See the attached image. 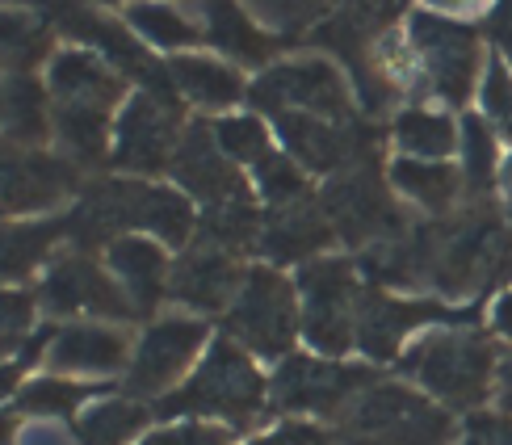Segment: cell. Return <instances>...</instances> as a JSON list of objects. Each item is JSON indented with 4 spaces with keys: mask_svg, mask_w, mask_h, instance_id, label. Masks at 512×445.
<instances>
[{
    "mask_svg": "<svg viewBox=\"0 0 512 445\" xmlns=\"http://www.w3.org/2000/svg\"><path fill=\"white\" fill-rule=\"evenodd\" d=\"M403 370L433 399H441L445 408L471 412L496 391L500 353L483 332L445 328V332L424 336V341L403 357Z\"/></svg>",
    "mask_w": 512,
    "mask_h": 445,
    "instance_id": "obj_1",
    "label": "cell"
},
{
    "mask_svg": "<svg viewBox=\"0 0 512 445\" xmlns=\"http://www.w3.org/2000/svg\"><path fill=\"white\" fill-rule=\"evenodd\" d=\"M458 425L429 395L374 383L345 408V429L332 445H454Z\"/></svg>",
    "mask_w": 512,
    "mask_h": 445,
    "instance_id": "obj_2",
    "label": "cell"
},
{
    "mask_svg": "<svg viewBox=\"0 0 512 445\" xmlns=\"http://www.w3.org/2000/svg\"><path fill=\"white\" fill-rule=\"evenodd\" d=\"M261 408H265V378L252 366V357L231 341H219L202 362V370L189 378V387L160 404L164 416L198 412V416L231 420L236 429L252 425Z\"/></svg>",
    "mask_w": 512,
    "mask_h": 445,
    "instance_id": "obj_3",
    "label": "cell"
},
{
    "mask_svg": "<svg viewBox=\"0 0 512 445\" xmlns=\"http://www.w3.org/2000/svg\"><path fill=\"white\" fill-rule=\"evenodd\" d=\"M84 236H105L110 227H147L168 244H185L194 231V210L173 189L156 185H135V181H114L101 185L97 194L84 202V210L72 219Z\"/></svg>",
    "mask_w": 512,
    "mask_h": 445,
    "instance_id": "obj_4",
    "label": "cell"
},
{
    "mask_svg": "<svg viewBox=\"0 0 512 445\" xmlns=\"http://www.w3.org/2000/svg\"><path fill=\"white\" fill-rule=\"evenodd\" d=\"M227 328L252 353L286 357L290 345H294V336H298L294 286L277 269H265V265L248 269L236 303H231V311H227Z\"/></svg>",
    "mask_w": 512,
    "mask_h": 445,
    "instance_id": "obj_5",
    "label": "cell"
},
{
    "mask_svg": "<svg viewBox=\"0 0 512 445\" xmlns=\"http://www.w3.org/2000/svg\"><path fill=\"white\" fill-rule=\"evenodd\" d=\"M298 290H303V332L319 353H345L357 345V307H361V286L353 278L349 261L319 257L303 265L298 273Z\"/></svg>",
    "mask_w": 512,
    "mask_h": 445,
    "instance_id": "obj_6",
    "label": "cell"
},
{
    "mask_svg": "<svg viewBox=\"0 0 512 445\" xmlns=\"http://www.w3.org/2000/svg\"><path fill=\"white\" fill-rule=\"evenodd\" d=\"M366 387H374V374L366 366H340L324 362V357H286L273 378V404L286 412L336 416Z\"/></svg>",
    "mask_w": 512,
    "mask_h": 445,
    "instance_id": "obj_7",
    "label": "cell"
},
{
    "mask_svg": "<svg viewBox=\"0 0 512 445\" xmlns=\"http://www.w3.org/2000/svg\"><path fill=\"white\" fill-rule=\"evenodd\" d=\"M252 97L265 105V110H282V114H315V118H345L349 110V93L345 80L332 68L328 59H298V63H282L269 76L256 80Z\"/></svg>",
    "mask_w": 512,
    "mask_h": 445,
    "instance_id": "obj_8",
    "label": "cell"
},
{
    "mask_svg": "<svg viewBox=\"0 0 512 445\" xmlns=\"http://www.w3.org/2000/svg\"><path fill=\"white\" fill-rule=\"evenodd\" d=\"M177 105L173 97L143 93L126 105V114L118 122V143L114 160L135 173H160L177 156Z\"/></svg>",
    "mask_w": 512,
    "mask_h": 445,
    "instance_id": "obj_9",
    "label": "cell"
},
{
    "mask_svg": "<svg viewBox=\"0 0 512 445\" xmlns=\"http://www.w3.org/2000/svg\"><path fill=\"white\" fill-rule=\"evenodd\" d=\"M412 38L424 55V68H429V80L433 89L462 105L475 89V68H479V47H475V34L462 30V26H450L441 17H416L412 26Z\"/></svg>",
    "mask_w": 512,
    "mask_h": 445,
    "instance_id": "obj_10",
    "label": "cell"
},
{
    "mask_svg": "<svg viewBox=\"0 0 512 445\" xmlns=\"http://www.w3.org/2000/svg\"><path fill=\"white\" fill-rule=\"evenodd\" d=\"M324 215L353 244L374 240V236H395L399 231V210L370 168H357V173L332 181V189L324 194Z\"/></svg>",
    "mask_w": 512,
    "mask_h": 445,
    "instance_id": "obj_11",
    "label": "cell"
},
{
    "mask_svg": "<svg viewBox=\"0 0 512 445\" xmlns=\"http://www.w3.org/2000/svg\"><path fill=\"white\" fill-rule=\"evenodd\" d=\"M206 341V324L202 320H160L147 328L139 341L135 366H131V391L139 395H156L164 387H173L185 374V366L198 357Z\"/></svg>",
    "mask_w": 512,
    "mask_h": 445,
    "instance_id": "obj_12",
    "label": "cell"
},
{
    "mask_svg": "<svg viewBox=\"0 0 512 445\" xmlns=\"http://www.w3.org/2000/svg\"><path fill=\"white\" fill-rule=\"evenodd\" d=\"M433 320H450V311L437 303L391 299V294L370 290V294H361V307H357V345L370 357H378V362H387V357L399 353L403 336Z\"/></svg>",
    "mask_w": 512,
    "mask_h": 445,
    "instance_id": "obj_13",
    "label": "cell"
},
{
    "mask_svg": "<svg viewBox=\"0 0 512 445\" xmlns=\"http://www.w3.org/2000/svg\"><path fill=\"white\" fill-rule=\"evenodd\" d=\"M173 168H177V181L215 210V206H231V202H248V189L240 181V173L231 168V160L223 156L219 139L206 131V126H194L181 143H177V156H173Z\"/></svg>",
    "mask_w": 512,
    "mask_h": 445,
    "instance_id": "obj_14",
    "label": "cell"
},
{
    "mask_svg": "<svg viewBox=\"0 0 512 445\" xmlns=\"http://www.w3.org/2000/svg\"><path fill=\"white\" fill-rule=\"evenodd\" d=\"M240 286H244V273H240L236 257L219 244L194 248L173 269V294L181 303L198 307V311H219L227 303H236Z\"/></svg>",
    "mask_w": 512,
    "mask_h": 445,
    "instance_id": "obj_15",
    "label": "cell"
},
{
    "mask_svg": "<svg viewBox=\"0 0 512 445\" xmlns=\"http://www.w3.org/2000/svg\"><path fill=\"white\" fill-rule=\"evenodd\" d=\"M72 173L51 156H21L0 143V210H42L68 194Z\"/></svg>",
    "mask_w": 512,
    "mask_h": 445,
    "instance_id": "obj_16",
    "label": "cell"
},
{
    "mask_svg": "<svg viewBox=\"0 0 512 445\" xmlns=\"http://www.w3.org/2000/svg\"><path fill=\"white\" fill-rule=\"evenodd\" d=\"M51 311H93V315H131V299L105 278V273L84 261V257H72V261H59L47 278V290H42Z\"/></svg>",
    "mask_w": 512,
    "mask_h": 445,
    "instance_id": "obj_17",
    "label": "cell"
},
{
    "mask_svg": "<svg viewBox=\"0 0 512 445\" xmlns=\"http://www.w3.org/2000/svg\"><path fill=\"white\" fill-rule=\"evenodd\" d=\"M277 122H282V135L290 143V152L307 168H315V173H332V168L361 156L357 135L345 131L340 122L315 118V114H282Z\"/></svg>",
    "mask_w": 512,
    "mask_h": 445,
    "instance_id": "obj_18",
    "label": "cell"
},
{
    "mask_svg": "<svg viewBox=\"0 0 512 445\" xmlns=\"http://www.w3.org/2000/svg\"><path fill=\"white\" fill-rule=\"evenodd\" d=\"M328 240H332V223H328L324 210L311 206L307 198H298L290 206H277V215L269 219L265 236H261L265 252L277 261H303V257H311V252L324 248Z\"/></svg>",
    "mask_w": 512,
    "mask_h": 445,
    "instance_id": "obj_19",
    "label": "cell"
},
{
    "mask_svg": "<svg viewBox=\"0 0 512 445\" xmlns=\"http://www.w3.org/2000/svg\"><path fill=\"white\" fill-rule=\"evenodd\" d=\"M110 269L122 278L126 294L135 299V307L152 311L160 303V294L168 286V261L160 244L143 240V236H126V240H114L110 248Z\"/></svg>",
    "mask_w": 512,
    "mask_h": 445,
    "instance_id": "obj_20",
    "label": "cell"
},
{
    "mask_svg": "<svg viewBox=\"0 0 512 445\" xmlns=\"http://www.w3.org/2000/svg\"><path fill=\"white\" fill-rule=\"evenodd\" d=\"M391 185L399 189L403 198H412L416 206L433 210V215L450 210L458 202V194L466 189L462 173L450 168L445 160H412V156H399L391 164Z\"/></svg>",
    "mask_w": 512,
    "mask_h": 445,
    "instance_id": "obj_21",
    "label": "cell"
},
{
    "mask_svg": "<svg viewBox=\"0 0 512 445\" xmlns=\"http://www.w3.org/2000/svg\"><path fill=\"white\" fill-rule=\"evenodd\" d=\"M51 89L63 97V105H93V110H110L118 101L122 84L110 76L101 59L93 55H59L51 68Z\"/></svg>",
    "mask_w": 512,
    "mask_h": 445,
    "instance_id": "obj_22",
    "label": "cell"
},
{
    "mask_svg": "<svg viewBox=\"0 0 512 445\" xmlns=\"http://www.w3.org/2000/svg\"><path fill=\"white\" fill-rule=\"evenodd\" d=\"M51 362L59 370H118L126 362V336L114 328H68L55 341Z\"/></svg>",
    "mask_w": 512,
    "mask_h": 445,
    "instance_id": "obj_23",
    "label": "cell"
},
{
    "mask_svg": "<svg viewBox=\"0 0 512 445\" xmlns=\"http://www.w3.org/2000/svg\"><path fill=\"white\" fill-rule=\"evenodd\" d=\"M395 143H399V152L412 160H445L458 147V131L445 114L408 110L395 122Z\"/></svg>",
    "mask_w": 512,
    "mask_h": 445,
    "instance_id": "obj_24",
    "label": "cell"
},
{
    "mask_svg": "<svg viewBox=\"0 0 512 445\" xmlns=\"http://www.w3.org/2000/svg\"><path fill=\"white\" fill-rule=\"evenodd\" d=\"M173 80L185 89V97L210 105V110H223V105L244 97L240 76L231 68H223V63H215V59H177Z\"/></svg>",
    "mask_w": 512,
    "mask_h": 445,
    "instance_id": "obj_25",
    "label": "cell"
},
{
    "mask_svg": "<svg viewBox=\"0 0 512 445\" xmlns=\"http://www.w3.org/2000/svg\"><path fill=\"white\" fill-rule=\"evenodd\" d=\"M206 17H210V38H215L223 51L252 59V63L269 55V38L244 17L236 0H206Z\"/></svg>",
    "mask_w": 512,
    "mask_h": 445,
    "instance_id": "obj_26",
    "label": "cell"
},
{
    "mask_svg": "<svg viewBox=\"0 0 512 445\" xmlns=\"http://www.w3.org/2000/svg\"><path fill=\"white\" fill-rule=\"evenodd\" d=\"M147 412L139 404H126V399H110V404H97L89 416L76 425L80 445H126L139 429H143Z\"/></svg>",
    "mask_w": 512,
    "mask_h": 445,
    "instance_id": "obj_27",
    "label": "cell"
},
{
    "mask_svg": "<svg viewBox=\"0 0 512 445\" xmlns=\"http://www.w3.org/2000/svg\"><path fill=\"white\" fill-rule=\"evenodd\" d=\"M0 114H5V131L17 143H38L47 135V101H42V89L34 80H13L5 97H0Z\"/></svg>",
    "mask_w": 512,
    "mask_h": 445,
    "instance_id": "obj_28",
    "label": "cell"
},
{
    "mask_svg": "<svg viewBox=\"0 0 512 445\" xmlns=\"http://www.w3.org/2000/svg\"><path fill=\"white\" fill-rule=\"evenodd\" d=\"M458 147H462V181L466 189H492L496 181V131L487 126L483 118H462V131H458Z\"/></svg>",
    "mask_w": 512,
    "mask_h": 445,
    "instance_id": "obj_29",
    "label": "cell"
},
{
    "mask_svg": "<svg viewBox=\"0 0 512 445\" xmlns=\"http://www.w3.org/2000/svg\"><path fill=\"white\" fill-rule=\"evenodd\" d=\"M59 227H0V278H26V273L47 257Z\"/></svg>",
    "mask_w": 512,
    "mask_h": 445,
    "instance_id": "obj_30",
    "label": "cell"
},
{
    "mask_svg": "<svg viewBox=\"0 0 512 445\" xmlns=\"http://www.w3.org/2000/svg\"><path fill=\"white\" fill-rule=\"evenodd\" d=\"M59 131L84 160H97L105 152V131H110V126H105V110H93V105H63Z\"/></svg>",
    "mask_w": 512,
    "mask_h": 445,
    "instance_id": "obj_31",
    "label": "cell"
},
{
    "mask_svg": "<svg viewBox=\"0 0 512 445\" xmlns=\"http://www.w3.org/2000/svg\"><path fill=\"white\" fill-rule=\"evenodd\" d=\"M215 139L223 147V156L227 160H244V164H261L269 152V135H265V126L256 122V118H227L215 126Z\"/></svg>",
    "mask_w": 512,
    "mask_h": 445,
    "instance_id": "obj_32",
    "label": "cell"
},
{
    "mask_svg": "<svg viewBox=\"0 0 512 445\" xmlns=\"http://www.w3.org/2000/svg\"><path fill=\"white\" fill-rule=\"evenodd\" d=\"M131 21H135V30H139L143 38L160 42V47H189V42H198V30L189 26L185 17H177L173 9L139 5V9L131 13Z\"/></svg>",
    "mask_w": 512,
    "mask_h": 445,
    "instance_id": "obj_33",
    "label": "cell"
},
{
    "mask_svg": "<svg viewBox=\"0 0 512 445\" xmlns=\"http://www.w3.org/2000/svg\"><path fill=\"white\" fill-rule=\"evenodd\" d=\"M84 395H89V387L59 383V378H42V383L21 391V408L38 412V416H59V412H72Z\"/></svg>",
    "mask_w": 512,
    "mask_h": 445,
    "instance_id": "obj_34",
    "label": "cell"
},
{
    "mask_svg": "<svg viewBox=\"0 0 512 445\" xmlns=\"http://www.w3.org/2000/svg\"><path fill=\"white\" fill-rule=\"evenodd\" d=\"M42 47H47V34H42L30 17L0 13V55L17 59V63H30V59H38Z\"/></svg>",
    "mask_w": 512,
    "mask_h": 445,
    "instance_id": "obj_35",
    "label": "cell"
},
{
    "mask_svg": "<svg viewBox=\"0 0 512 445\" xmlns=\"http://www.w3.org/2000/svg\"><path fill=\"white\" fill-rule=\"evenodd\" d=\"M256 177H261V189L273 206H290L303 198V173H298L286 156H265L256 164Z\"/></svg>",
    "mask_w": 512,
    "mask_h": 445,
    "instance_id": "obj_36",
    "label": "cell"
},
{
    "mask_svg": "<svg viewBox=\"0 0 512 445\" xmlns=\"http://www.w3.org/2000/svg\"><path fill=\"white\" fill-rule=\"evenodd\" d=\"M483 110L492 118L504 135H512V76L508 68L496 59L492 68H487V80H483Z\"/></svg>",
    "mask_w": 512,
    "mask_h": 445,
    "instance_id": "obj_37",
    "label": "cell"
},
{
    "mask_svg": "<svg viewBox=\"0 0 512 445\" xmlns=\"http://www.w3.org/2000/svg\"><path fill=\"white\" fill-rule=\"evenodd\" d=\"M328 5L332 0H256V9L273 21H282V26H303V21L319 17Z\"/></svg>",
    "mask_w": 512,
    "mask_h": 445,
    "instance_id": "obj_38",
    "label": "cell"
},
{
    "mask_svg": "<svg viewBox=\"0 0 512 445\" xmlns=\"http://www.w3.org/2000/svg\"><path fill=\"white\" fill-rule=\"evenodd\" d=\"M462 445H512V416H475L462 433Z\"/></svg>",
    "mask_w": 512,
    "mask_h": 445,
    "instance_id": "obj_39",
    "label": "cell"
},
{
    "mask_svg": "<svg viewBox=\"0 0 512 445\" xmlns=\"http://www.w3.org/2000/svg\"><path fill=\"white\" fill-rule=\"evenodd\" d=\"M26 324H30V299L17 290H0V345H9Z\"/></svg>",
    "mask_w": 512,
    "mask_h": 445,
    "instance_id": "obj_40",
    "label": "cell"
},
{
    "mask_svg": "<svg viewBox=\"0 0 512 445\" xmlns=\"http://www.w3.org/2000/svg\"><path fill=\"white\" fill-rule=\"evenodd\" d=\"M252 445H332V441H328V433H319L311 425H282L277 433L252 441Z\"/></svg>",
    "mask_w": 512,
    "mask_h": 445,
    "instance_id": "obj_41",
    "label": "cell"
},
{
    "mask_svg": "<svg viewBox=\"0 0 512 445\" xmlns=\"http://www.w3.org/2000/svg\"><path fill=\"white\" fill-rule=\"evenodd\" d=\"M487 324H492L496 336H504V341H512V290L496 294L492 311H487Z\"/></svg>",
    "mask_w": 512,
    "mask_h": 445,
    "instance_id": "obj_42",
    "label": "cell"
},
{
    "mask_svg": "<svg viewBox=\"0 0 512 445\" xmlns=\"http://www.w3.org/2000/svg\"><path fill=\"white\" fill-rule=\"evenodd\" d=\"M21 445H76V437L59 425H34V429H26Z\"/></svg>",
    "mask_w": 512,
    "mask_h": 445,
    "instance_id": "obj_43",
    "label": "cell"
},
{
    "mask_svg": "<svg viewBox=\"0 0 512 445\" xmlns=\"http://www.w3.org/2000/svg\"><path fill=\"white\" fill-rule=\"evenodd\" d=\"M496 399H500V408L512 416V353L500 357V370H496Z\"/></svg>",
    "mask_w": 512,
    "mask_h": 445,
    "instance_id": "obj_44",
    "label": "cell"
},
{
    "mask_svg": "<svg viewBox=\"0 0 512 445\" xmlns=\"http://www.w3.org/2000/svg\"><path fill=\"white\" fill-rule=\"evenodd\" d=\"M17 387V366H0V399Z\"/></svg>",
    "mask_w": 512,
    "mask_h": 445,
    "instance_id": "obj_45",
    "label": "cell"
},
{
    "mask_svg": "<svg viewBox=\"0 0 512 445\" xmlns=\"http://www.w3.org/2000/svg\"><path fill=\"white\" fill-rule=\"evenodd\" d=\"M9 441H13V416L0 412V445H9Z\"/></svg>",
    "mask_w": 512,
    "mask_h": 445,
    "instance_id": "obj_46",
    "label": "cell"
},
{
    "mask_svg": "<svg viewBox=\"0 0 512 445\" xmlns=\"http://www.w3.org/2000/svg\"><path fill=\"white\" fill-rule=\"evenodd\" d=\"M429 5H433V9H471L475 0H429Z\"/></svg>",
    "mask_w": 512,
    "mask_h": 445,
    "instance_id": "obj_47",
    "label": "cell"
},
{
    "mask_svg": "<svg viewBox=\"0 0 512 445\" xmlns=\"http://www.w3.org/2000/svg\"><path fill=\"white\" fill-rule=\"evenodd\" d=\"M500 177H504V185L512 189V156H508V164H504V173H500Z\"/></svg>",
    "mask_w": 512,
    "mask_h": 445,
    "instance_id": "obj_48",
    "label": "cell"
},
{
    "mask_svg": "<svg viewBox=\"0 0 512 445\" xmlns=\"http://www.w3.org/2000/svg\"><path fill=\"white\" fill-rule=\"evenodd\" d=\"M508 231H512V202H508Z\"/></svg>",
    "mask_w": 512,
    "mask_h": 445,
    "instance_id": "obj_49",
    "label": "cell"
},
{
    "mask_svg": "<svg viewBox=\"0 0 512 445\" xmlns=\"http://www.w3.org/2000/svg\"><path fill=\"white\" fill-rule=\"evenodd\" d=\"M101 5H118V0H101Z\"/></svg>",
    "mask_w": 512,
    "mask_h": 445,
    "instance_id": "obj_50",
    "label": "cell"
}]
</instances>
